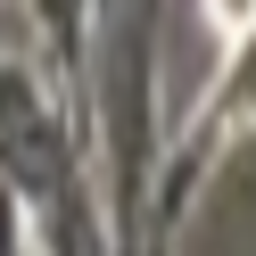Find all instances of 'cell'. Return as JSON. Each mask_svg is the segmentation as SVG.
<instances>
[{
	"instance_id": "cell-1",
	"label": "cell",
	"mask_w": 256,
	"mask_h": 256,
	"mask_svg": "<svg viewBox=\"0 0 256 256\" xmlns=\"http://www.w3.org/2000/svg\"><path fill=\"white\" fill-rule=\"evenodd\" d=\"M206 17H215V34H248V25H256V0H206Z\"/></svg>"
}]
</instances>
